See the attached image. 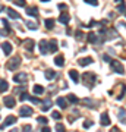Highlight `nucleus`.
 Listing matches in <instances>:
<instances>
[{
    "label": "nucleus",
    "mask_w": 126,
    "mask_h": 132,
    "mask_svg": "<svg viewBox=\"0 0 126 132\" xmlns=\"http://www.w3.org/2000/svg\"><path fill=\"white\" fill-rule=\"evenodd\" d=\"M84 82L85 85L88 87V88H91L94 84H95V79H97V76H95V73H93V72H87V73H84Z\"/></svg>",
    "instance_id": "obj_1"
},
{
    "label": "nucleus",
    "mask_w": 126,
    "mask_h": 132,
    "mask_svg": "<svg viewBox=\"0 0 126 132\" xmlns=\"http://www.w3.org/2000/svg\"><path fill=\"white\" fill-rule=\"evenodd\" d=\"M110 66H112V69L114 72H117V73H120V75H123L125 73V69H123V65H122L119 60H112L110 62Z\"/></svg>",
    "instance_id": "obj_2"
},
{
    "label": "nucleus",
    "mask_w": 126,
    "mask_h": 132,
    "mask_svg": "<svg viewBox=\"0 0 126 132\" xmlns=\"http://www.w3.org/2000/svg\"><path fill=\"white\" fill-rule=\"evenodd\" d=\"M19 65H21V57H13V59H10V60L7 62L6 68H7L9 71H13V69H18Z\"/></svg>",
    "instance_id": "obj_3"
},
{
    "label": "nucleus",
    "mask_w": 126,
    "mask_h": 132,
    "mask_svg": "<svg viewBox=\"0 0 126 132\" xmlns=\"http://www.w3.org/2000/svg\"><path fill=\"white\" fill-rule=\"evenodd\" d=\"M34 110L29 106H22V107L19 109V116H22V118H29V116H32Z\"/></svg>",
    "instance_id": "obj_4"
},
{
    "label": "nucleus",
    "mask_w": 126,
    "mask_h": 132,
    "mask_svg": "<svg viewBox=\"0 0 126 132\" xmlns=\"http://www.w3.org/2000/svg\"><path fill=\"white\" fill-rule=\"evenodd\" d=\"M13 82H16V84H25L27 82V73H23V72L16 73L13 76Z\"/></svg>",
    "instance_id": "obj_5"
},
{
    "label": "nucleus",
    "mask_w": 126,
    "mask_h": 132,
    "mask_svg": "<svg viewBox=\"0 0 126 132\" xmlns=\"http://www.w3.org/2000/svg\"><path fill=\"white\" fill-rule=\"evenodd\" d=\"M38 48H40V53H41V54H47V53L50 52V50H48V43H47L46 40H41V41L38 43Z\"/></svg>",
    "instance_id": "obj_6"
},
{
    "label": "nucleus",
    "mask_w": 126,
    "mask_h": 132,
    "mask_svg": "<svg viewBox=\"0 0 126 132\" xmlns=\"http://www.w3.org/2000/svg\"><path fill=\"white\" fill-rule=\"evenodd\" d=\"M15 103H16V101H15L13 95H6L5 98H3V104H5L7 109H12L15 106Z\"/></svg>",
    "instance_id": "obj_7"
},
{
    "label": "nucleus",
    "mask_w": 126,
    "mask_h": 132,
    "mask_svg": "<svg viewBox=\"0 0 126 132\" xmlns=\"http://www.w3.org/2000/svg\"><path fill=\"white\" fill-rule=\"evenodd\" d=\"M13 123H16V118H15V116H7V118L5 119V122L0 125V129H5L6 126H9V125H13Z\"/></svg>",
    "instance_id": "obj_8"
},
{
    "label": "nucleus",
    "mask_w": 126,
    "mask_h": 132,
    "mask_svg": "<svg viewBox=\"0 0 126 132\" xmlns=\"http://www.w3.org/2000/svg\"><path fill=\"white\" fill-rule=\"evenodd\" d=\"M69 19H70V16H69V13H68V12H62L60 15H59V22H60V24H63V25H68L69 24Z\"/></svg>",
    "instance_id": "obj_9"
},
{
    "label": "nucleus",
    "mask_w": 126,
    "mask_h": 132,
    "mask_svg": "<svg viewBox=\"0 0 126 132\" xmlns=\"http://www.w3.org/2000/svg\"><path fill=\"white\" fill-rule=\"evenodd\" d=\"M34 44H35V43H34V40H31V38H27V40L23 41V46H25V48H27L28 52H32L34 50Z\"/></svg>",
    "instance_id": "obj_10"
},
{
    "label": "nucleus",
    "mask_w": 126,
    "mask_h": 132,
    "mask_svg": "<svg viewBox=\"0 0 126 132\" xmlns=\"http://www.w3.org/2000/svg\"><path fill=\"white\" fill-rule=\"evenodd\" d=\"M100 123H101V126H108V125H110V118H108L107 113H103V114H101Z\"/></svg>",
    "instance_id": "obj_11"
},
{
    "label": "nucleus",
    "mask_w": 126,
    "mask_h": 132,
    "mask_svg": "<svg viewBox=\"0 0 126 132\" xmlns=\"http://www.w3.org/2000/svg\"><path fill=\"white\" fill-rule=\"evenodd\" d=\"M2 48H3V52H5L6 56H9L10 52H12V46H10V43H2Z\"/></svg>",
    "instance_id": "obj_12"
},
{
    "label": "nucleus",
    "mask_w": 126,
    "mask_h": 132,
    "mask_svg": "<svg viewBox=\"0 0 126 132\" xmlns=\"http://www.w3.org/2000/svg\"><path fill=\"white\" fill-rule=\"evenodd\" d=\"M69 76L73 82H79V75H78V72L75 71V69H70L69 71Z\"/></svg>",
    "instance_id": "obj_13"
},
{
    "label": "nucleus",
    "mask_w": 126,
    "mask_h": 132,
    "mask_svg": "<svg viewBox=\"0 0 126 132\" xmlns=\"http://www.w3.org/2000/svg\"><path fill=\"white\" fill-rule=\"evenodd\" d=\"M93 57H84V59H79V62H78V63H79L81 66H88V65H91V63H93Z\"/></svg>",
    "instance_id": "obj_14"
},
{
    "label": "nucleus",
    "mask_w": 126,
    "mask_h": 132,
    "mask_svg": "<svg viewBox=\"0 0 126 132\" xmlns=\"http://www.w3.org/2000/svg\"><path fill=\"white\" fill-rule=\"evenodd\" d=\"M9 90V84H7V81L5 79H0V93H5V91Z\"/></svg>",
    "instance_id": "obj_15"
},
{
    "label": "nucleus",
    "mask_w": 126,
    "mask_h": 132,
    "mask_svg": "<svg viewBox=\"0 0 126 132\" xmlns=\"http://www.w3.org/2000/svg\"><path fill=\"white\" fill-rule=\"evenodd\" d=\"M56 104L60 109H66V107H68V103H66V100L63 98V97H59V98L56 100Z\"/></svg>",
    "instance_id": "obj_16"
},
{
    "label": "nucleus",
    "mask_w": 126,
    "mask_h": 132,
    "mask_svg": "<svg viewBox=\"0 0 126 132\" xmlns=\"http://www.w3.org/2000/svg\"><path fill=\"white\" fill-rule=\"evenodd\" d=\"M32 91H34V94L35 95H41L43 93H44V87H41V85H34Z\"/></svg>",
    "instance_id": "obj_17"
},
{
    "label": "nucleus",
    "mask_w": 126,
    "mask_h": 132,
    "mask_svg": "<svg viewBox=\"0 0 126 132\" xmlns=\"http://www.w3.org/2000/svg\"><path fill=\"white\" fill-rule=\"evenodd\" d=\"M88 41H89V43H93V44H95V43L98 41V34L89 32V34H88Z\"/></svg>",
    "instance_id": "obj_18"
},
{
    "label": "nucleus",
    "mask_w": 126,
    "mask_h": 132,
    "mask_svg": "<svg viewBox=\"0 0 126 132\" xmlns=\"http://www.w3.org/2000/svg\"><path fill=\"white\" fill-rule=\"evenodd\" d=\"M48 46H50V47H48V50H50L52 53L57 52V41H56V40H50Z\"/></svg>",
    "instance_id": "obj_19"
},
{
    "label": "nucleus",
    "mask_w": 126,
    "mask_h": 132,
    "mask_svg": "<svg viewBox=\"0 0 126 132\" xmlns=\"http://www.w3.org/2000/svg\"><path fill=\"white\" fill-rule=\"evenodd\" d=\"M54 63H56L57 66H63V65H65V57H63V54L54 57Z\"/></svg>",
    "instance_id": "obj_20"
},
{
    "label": "nucleus",
    "mask_w": 126,
    "mask_h": 132,
    "mask_svg": "<svg viewBox=\"0 0 126 132\" xmlns=\"http://www.w3.org/2000/svg\"><path fill=\"white\" fill-rule=\"evenodd\" d=\"M43 104H44V106H43V112H47V110H48V109H50V107H52V106H53V103H52V100H48V98H47V100H44V101H43Z\"/></svg>",
    "instance_id": "obj_21"
},
{
    "label": "nucleus",
    "mask_w": 126,
    "mask_h": 132,
    "mask_svg": "<svg viewBox=\"0 0 126 132\" xmlns=\"http://www.w3.org/2000/svg\"><path fill=\"white\" fill-rule=\"evenodd\" d=\"M27 13H28L29 16H35V18H37L38 16V9L37 7H34V6L32 7H28V9H27Z\"/></svg>",
    "instance_id": "obj_22"
},
{
    "label": "nucleus",
    "mask_w": 126,
    "mask_h": 132,
    "mask_svg": "<svg viewBox=\"0 0 126 132\" xmlns=\"http://www.w3.org/2000/svg\"><path fill=\"white\" fill-rule=\"evenodd\" d=\"M6 10H7V13H9V16H10L12 19H19V18H21V16H19V13L16 12V10H13V9H9V7H7Z\"/></svg>",
    "instance_id": "obj_23"
},
{
    "label": "nucleus",
    "mask_w": 126,
    "mask_h": 132,
    "mask_svg": "<svg viewBox=\"0 0 126 132\" xmlns=\"http://www.w3.org/2000/svg\"><path fill=\"white\" fill-rule=\"evenodd\" d=\"M25 25H27V28L28 29H37L38 28V24L37 22H34V21H27Z\"/></svg>",
    "instance_id": "obj_24"
},
{
    "label": "nucleus",
    "mask_w": 126,
    "mask_h": 132,
    "mask_svg": "<svg viewBox=\"0 0 126 132\" xmlns=\"http://www.w3.org/2000/svg\"><path fill=\"white\" fill-rule=\"evenodd\" d=\"M44 25H46L47 29H52L53 27H54V19H52V18L46 19V21H44Z\"/></svg>",
    "instance_id": "obj_25"
},
{
    "label": "nucleus",
    "mask_w": 126,
    "mask_h": 132,
    "mask_svg": "<svg viewBox=\"0 0 126 132\" xmlns=\"http://www.w3.org/2000/svg\"><path fill=\"white\" fill-rule=\"evenodd\" d=\"M44 75H46V78H47L48 81H52L53 78L56 76V72H54V71H52V69H48V71H46V72H44Z\"/></svg>",
    "instance_id": "obj_26"
},
{
    "label": "nucleus",
    "mask_w": 126,
    "mask_h": 132,
    "mask_svg": "<svg viewBox=\"0 0 126 132\" xmlns=\"http://www.w3.org/2000/svg\"><path fill=\"white\" fill-rule=\"evenodd\" d=\"M82 103H84L87 107H89V109H94V107H95V104H94V101H93L91 98H84V100H82Z\"/></svg>",
    "instance_id": "obj_27"
},
{
    "label": "nucleus",
    "mask_w": 126,
    "mask_h": 132,
    "mask_svg": "<svg viewBox=\"0 0 126 132\" xmlns=\"http://www.w3.org/2000/svg\"><path fill=\"white\" fill-rule=\"evenodd\" d=\"M78 118H79V112H78V110H75V112H73V116L70 114V116H69L68 119H69V122H70V123H73V122H75V120H76Z\"/></svg>",
    "instance_id": "obj_28"
},
{
    "label": "nucleus",
    "mask_w": 126,
    "mask_h": 132,
    "mask_svg": "<svg viewBox=\"0 0 126 132\" xmlns=\"http://www.w3.org/2000/svg\"><path fill=\"white\" fill-rule=\"evenodd\" d=\"M68 101H70V103L76 104L78 101H79V100H78V97H76L75 94H69V95H68Z\"/></svg>",
    "instance_id": "obj_29"
},
{
    "label": "nucleus",
    "mask_w": 126,
    "mask_h": 132,
    "mask_svg": "<svg viewBox=\"0 0 126 132\" xmlns=\"http://www.w3.org/2000/svg\"><path fill=\"white\" fill-rule=\"evenodd\" d=\"M12 3L16 5V6H21V7H23V6L27 5V2H25V0H12Z\"/></svg>",
    "instance_id": "obj_30"
},
{
    "label": "nucleus",
    "mask_w": 126,
    "mask_h": 132,
    "mask_svg": "<svg viewBox=\"0 0 126 132\" xmlns=\"http://www.w3.org/2000/svg\"><path fill=\"white\" fill-rule=\"evenodd\" d=\"M37 122H38V123H41V125H46L48 120H47V118H44V116H40V118L37 119Z\"/></svg>",
    "instance_id": "obj_31"
},
{
    "label": "nucleus",
    "mask_w": 126,
    "mask_h": 132,
    "mask_svg": "<svg viewBox=\"0 0 126 132\" xmlns=\"http://www.w3.org/2000/svg\"><path fill=\"white\" fill-rule=\"evenodd\" d=\"M56 131L57 132H66V129H65V126H63L62 123H57L56 125Z\"/></svg>",
    "instance_id": "obj_32"
},
{
    "label": "nucleus",
    "mask_w": 126,
    "mask_h": 132,
    "mask_svg": "<svg viewBox=\"0 0 126 132\" xmlns=\"http://www.w3.org/2000/svg\"><path fill=\"white\" fill-rule=\"evenodd\" d=\"M2 24L5 25L6 31H10V25H9V22H7V19H2Z\"/></svg>",
    "instance_id": "obj_33"
},
{
    "label": "nucleus",
    "mask_w": 126,
    "mask_h": 132,
    "mask_svg": "<svg viewBox=\"0 0 126 132\" xmlns=\"http://www.w3.org/2000/svg\"><path fill=\"white\" fill-rule=\"evenodd\" d=\"M119 114H120V116H119L120 120L122 122H125V109H120V110H119Z\"/></svg>",
    "instance_id": "obj_34"
},
{
    "label": "nucleus",
    "mask_w": 126,
    "mask_h": 132,
    "mask_svg": "<svg viewBox=\"0 0 126 132\" xmlns=\"http://www.w3.org/2000/svg\"><path fill=\"white\" fill-rule=\"evenodd\" d=\"M52 118H53V119H56V120H59V119L62 118V114L59 113V112H53V113H52Z\"/></svg>",
    "instance_id": "obj_35"
},
{
    "label": "nucleus",
    "mask_w": 126,
    "mask_h": 132,
    "mask_svg": "<svg viewBox=\"0 0 126 132\" xmlns=\"http://www.w3.org/2000/svg\"><path fill=\"white\" fill-rule=\"evenodd\" d=\"M75 37H76V40H82V38H84L82 31H76V32H75Z\"/></svg>",
    "instance_id": "obj_36"
},
{
    "label": "nucleus",
    "mask_w": 126,
    "mask_h": 132,
    "mask_svg": "<svg viewBox=\"0 0 126 132\" xmlns=\"http://www.w3.org/2000/svg\"><path fill=\"white\" fill-rule=\"evenodd\" d=\"M25 100H29V94L23 91V94H21V101H25Z\"/></svg>",
    "instance_id": "obj_37"
},
{
    "label": "nucleus",
    "mask_w": 126,
    "mask_h": 132,
    "mask_svg": "<svg viewBox=\"0 0 126 132\" xmlns=\"http://www.w3.org/2000/svg\"><path fill=\"white\" fill-rule=\"evenodd\" d=\"M85 3H88V5H93V6H97L98 5V2L97 0H84Z\"/></svg>",
    "instance_id": "obj_38"
},
{
    "label": "nucleus",
    "mask_w": 126,
    "mask_h": 132,
    "mask_svg": "<svg viewBox=\"0 0 126 132\" xmlns=\"http://www.w3.org/2000/svg\"><path fill=\"white\" fill-rule=\"evenodd\" d=\"M29 100H31L32 103H35V104H40V103H41V100L37 98V97H29Z\"/></svg>",
    "instance_id": "obj_39"
},
{
    "label": "nucleus",
    "mask_w": 126,
    "mask_h": 132,
    "mask_svg": "<svg viewBox=\"0 0 126 132\" xmlns=\"http://www.w3.org/2000/svg\"><path fill=\"white\" fill-rule=\"evenodd\" d=\"M117 10H119V12H125V2H122L120 5H119V7H117Z\"/></svg>",
    "instance_id": "obj_40"
},
{
    "label": "nucleus",
    "mask_w": 126,
    "mask_h": 132,
    "mask_svg": "<svg viewBox=\"0 0 126 132\" xmlns=\"http://www.w3.org/2000/svg\"><path fill=\"white\" fill-rule=\"evenodd\" d=\"M22 132H31V126H29V125H25V126H22Z\"/></svg>",
    "instance_id": "obj_41"
},
{
    "label": "nucleus",
    "mask_w": 126,
    "mask_h": 132,
    "mask_svg": "<svg viewBox=\"0 0 126 132\" xmlns=\"http://www.w3.org/2000/svg\"><path fill=\"white\" fill-rule=\"evenodd\" d=\"M89 126H93V122H91V120H85V122H84V128H89Z\"/></svg>",
    "instance_id": "obj_42"
},
{
    "label": "nucleus",
    "mask_w": 126,
    "mask_h": 132,
    "mask_svg": "<svg viewBox=\"0 0 126 132\" xmlns=\"http://www.w3.org/2000/svg\"><path fill=\"white\" fill-rule=\"evenodd\" d=\"M103 60H104V62H112V59H110V56L104 54V56H103Z\"/></svg>",
    "instance_id": "obj_43"
},
{
    "label": "nucleus",
    "mask_w": 126,
    "mask_h": 132,
    "mask_svg": "<svg viewBox=\"0 0 126 132\" xmlns=\"http://www.w3.org/2000/svg\"><path fill=\"white\" fill-rule=\"evenodd\" d=\"M59 9H63V12H65V9H68V6L63 5V3H59Z\"/></svg>",
    "instance_id": "obj_44"
},
{
    "label": "nucleus",
    "mask_w": 126,
    "mask_h": 132,
    "mask_svg": "<svg viewBox=\"0 0 126 132\" xmlns=\"http://www.w3.org/2000/svg\"><path fill=\"white\" fill-rule=\"evenodd\" d=\"M41 132H52V129H50L48 126H44V128L41 129Z\"/></svg>",
    "instance_id": "obj_45"
},
{
    "label": "nucleus",
    "mask_w": 126,
    "mask_h": 132,
    "mask_svg": "<svg viewBox=\"0 0 126 132\" xmlns=\"http://www.w3.org/2000/svg\"><path fill=\"white\" fill-rule=\"evenodd\" d=\"M110 132H120V129H119V128H113Z\"/></svg>",
    "instance_id": "obj_46"
},
{
    "label": "nucleus",
    "mask_w": 126,
    "mask_h": 132,
    "mask_svg": "<svg viewBox=\"0 0 126 132\" xmlns=\"http://www.w3.org/2000/svg\"><path fill=\"white\" fill-rule=\"evenodd\" d=\"M2 10H6V7H5V6H3V5L0 6V12H2Z\"/></svg>",
    "instance_id": "obj_47"
},
{
    "label": "nucleus",
    "mask_w": 126,
    "mask_h": 132,
    "mask_svg": "<svg viewBox=\"0 0 126 132\" xmlns=\"http://www.w3.org/2000/svg\"><path fill=\"white\" fill-rule=\"evenodd\" d=\"M9 132H18V129H12V131H9Z\"/></svg>",
    "instance_id": "obj_48"
},
{
    "label": "nucleus",
    "mask_w": 126,
    "mask_h": 132,
    "mask_svg": "<svg viewBox=\"0 0 126 132\" xmlns=\"http://www.w3.org/2000/svg\"><path fill=\"white\" fill-rule=\"evenodd\" d=\"M114 2H117V3H122V2H123V0H114Z\"/></svg>",
    "instance_id": "obj_49"
},
{
    "label": "nucleus",
    "mask_w": 126,
    "mask_h": 132,
    "mask_svg": "<svg viewBox=\"0 0 126 132\" xmlns=\"http://www.w3.org/2000/svg\"><path fill=\"white\" fill-rule=\"evenodd\" d=\"M41 2H50V0H41Z\"/></svg>",
    "instance_id": "obj_50"
},
{
    "label": "nucleus",
    "mask_w": 126,
    "mask_h": 132,
    "mask_svg": "<svg viewBox=\"0 0 126 132\" xmlns=\"http://www.w3.org/2000/svg\"><path fill=\"white\" fill-rule=\"evenodd\" d=\"M125 15H126V13H125Z\"/></svg>",
    "instance_id": "obj_51"
}]
</instances>
